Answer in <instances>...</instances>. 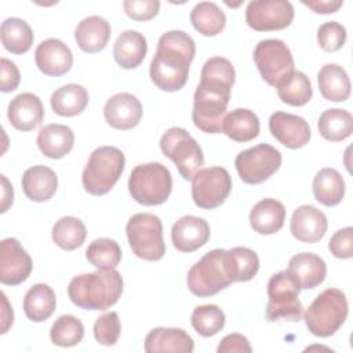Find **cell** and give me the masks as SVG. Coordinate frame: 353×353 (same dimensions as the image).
<instances>
[{
	"label": "cell",
	"instance_id": "cell-1",
	"mask_svg": "<svg viewBox=\"0 0 353 353\" xmlns=\"http://www.w3.org/2000/svg\"><path fill=\"white\" fill-rule=\"evenodd\" d=\"M234 79V68L223 57H212L203 65L192 110L193 123L203 132H222V121L226 114Z\"/></svg>",
	"mask_w": 353,
	"mask_h": 353
},
{
	"label": "cell",
	"instance_id": "cell-2",
	"mask_svg": "<svg viewBox=\"0 0 353 353\" xmlns=\"http://www.w3.org/2000/svg\"><path fill=\"white\" fill-rule=\"evenodd\" d=\"M194 54V40L183 30H170L161 34L149 69L153 84L168 92L183 88Z\"/></svg>",
	"mask_w": 353,
	"mask_h": 353
},
{
	"label": "cell",
	"instance_id": "cell-3",
	"mask_svg": "<svg viewBox=\"0 0 353 353\" xmlns=\"http://www.w3.org/2000/svg\"><path fill=\"white\" fill-rule=\"evenodd\" d=\"M121 292L123 279L114 269L74 276L68 285L69 299L85 310H106L119 301Z\"/></svg>",
	"mask_w": 353,
	"mask_h": 353
},
{
	"label": "cell",
	"instance_id": "cell-4",
	"mask_svg": "<svg viewBox=\"0 0 353 353\" xmlns=\"http://www.w3.org/2000/svg\"><path fill=\"white\" fill-rule=\"evenodd\" d=\"M125 157L119 148L99 146L91 154L84 167L81 182L85 192L92 196H103L116 185L123 174Z\"/></svg>",
	"mask_w": 353,
	"mask_h": 353
},
{
	"label": "cell",
	"instance_id": "cell-5",
	"mask_svg": "<svg viewBox=\"0 0 353 353\" xmlns=\"http://www.w3.org/2000/svg\"><path fill=\"white\" fill-rule=\"evenodd\" d=\"M347 309L346 295L338 288H327L306 309V327L314 336H331L345 323Z\"/></svg>",
	"mask_w": 353,
	"mask_h": 353
},
{
	"label": "cell",
	"instance_id": "cell-6",
	"mask_svg": "<svg viewBox=\"0 0 353 353\" xmlns=\"http://www.w3.org/2000/svg\"><path fill=\"white\" fill-rule=\"evenodd\" d=\"M128 190L132 199L142 205H160L171 194V172L161 163L138 164L130 174Z\"/></svg>",
	"mask_w": 353,
	"mask_h": 353
},
{
	"label": "cell",
	"instance_id": "cell-7",
	"mask_svg": "<svg viewBox=\"0 0 353 353\" xmlns=\"http://www.w3.org/2000/svg\"><path fill=\"white\" fill-rule=\"evenodd\" d=\"M299 284L288 270L273 274L268 281V321H299L303 316V306L298 298Z\"/></svg>",
	"mask_w": 353,
	"mask_h": 353
},
{
	"label": "cell",
	"instance_id": "cell-8",
	"mask_svg": "<svg viewBox=\"0 0 353 353\" xmlns=\"http://www.w3.org/2000/svg\"><path fill=\"white\" fill-rule=\"evenodd\" d=\"M132 252L145 261H160L165 254L163 223L159 216L148 212L132 215L125 226Z\"/></svg>",
	"mask_w": 353,
	"mask_h": 353
},
{
	"label": "cell",
	"instance_id": "cell-9",
	"mask_svg": "<svg viewBox=\"0 0 353 353\" xmlns=\"http://www.w3.org/2000/svg\"><path fill=\"white\" fill-rule=\"evenodd\" d=\"M160 149L178 168L181 176L190 181L204 165V154L196 139L181 127L168 128L160 139Z\"/></svg>",
	"mask_w": 353,
	"mask_h": 353
},
{
	"label": "cell",
	"instance_id": "cell-10",
	"mask_svg": "<svg viewBox=\"0 0 353 353\" xmlns=\"http://www.w3.org/2000/svg\"><path fill=\"white\" fill-rule=\"evenodd\" d=\"M225 251L221 248L208 251L189 269L186 281L193 295L211 296L232 284L225 269Z\"/></svg>",
	"mask_w": 353,
	"mask_h": 353
},
{
	"label": "cell",
	"instance_id": "cell-11",
	"mask_svg": "<svg viewBox=\"0 0 353 353\" xmlns=\"http://www.w3.org/2000/svg\"><path fill=\"white\" fill-rule=\"evenodd\" d=\"M234 165L243 182L258 185L280 168L281 153L269 143H259L241 150L234 159Z\"/></svg>",
	"mask_w": 353,
	"mask_h": 353
},
{
	"label": "cell",
	"instance_id": "cell-12",
	"mask_svg": "<svg viewBox=\"0 0 353 353\" xmlns=\"http://www.w3.org/2000/svg\"><path fill=\"white\" fill-rule=\"evenodd\" d=\"M192 181V199L199 208L212 210L223 204L232 190V178L223 167L199 170Z\"/></svg>",
	"mask_w": 353,
	"mask_h": 353
},
{
	"label": "cell",
	"instance_id": "cell-13",
	"mask_svg": "<svg viewBox=\"0 0 353 353\" xmlns=\"http://www.w3.org/2000/svg\"><path fill=\"white\" fill-rule=\"evenodd\" d=\"M254 61L262 79L273 87L294 70L291 51L279 39L261 40L254 50Z\"/></svg>",
	"mask_w": 353,
	"mask_h": 353
},
{
	"label": "cell",
	"instance_id": "cell-14",
	"mask_svg": "<svg viewBox=\"0 0 353 353\" xmlns=\"http://www.w3.org/2000/svg\"><path fill=\"white\" fill-rule=\"evenodd\" d=\"M292 19L294 7L287 0H254L245 8V21L256 32L281 30Z\"/></svg>",
	"mask_w": 353,
	"mask_h": 353
},
{
	"label": "cell",
	"instance_id": "cell-15",
	"mask_svg": "<svg viewBox=\"0 0 353 353\" xmlns=\"http://www.w3.org/2000/svg\"><path fill=\"white\" fill-rule=\"evenodd\" d=\"M32 258L14 237L0 243V281L6 285H18L32 273Z\"/></svg>",
	"mask_w": 353,
	"mask_h": 353
},
{
	"label": "cell",
	"instance_id": "cell-16",
	"mask_svg": "<svg viewBox=\"0 0 353 353\" xmlns=\"http://www.w3.org/2000/svg\"><path fill=\"white\" fill-rule=\"evenodd\" d=\"M269 131L288 149L303 148L312 135L310 127L303 117L285 112H274L269 117Z\"/></svg>",
	"mask_w": 353,
	"mask_h": 353
},
{
	"label": "cell",
	"instance_id": "cell-17",
	"mask_svg": "<svg viewBox=\"0 0 353 353\" xmlns=\"http://www.w3.org/2000/svg\"><path fill=\"white\" fill-rule=\"evenodd\" d=\"M34 61L41 73L59 77L70 70L73 54L59 39H46L36 47Z\"/></svg>",
	"mask_w": 353,
	"mask_h": 353
},
{
	"label": "cell",
	"instance_id": "cell-18",
	"mask_svg": "<svg viewBox=\"0 0 353 353\" xmlns=\"http://www.w3.org/2000/svg\"><path fill=\"white\" fill-rule=\"evenodd\" d=\"M103 116L110 127L116 130H130L141 121L142 105L135 95L119 92L106 101Z\"/></svg>",
	"mask_w": 353,
	"mask_h": 353
},
{
	"label": "cell",
	"instance_id": "cell-19",
	"mask_svg": "<svg viewBox=\"0 0 353 353\" xmlns=\"http://www.w3.org/2000/svg\"><path fill=\"white\" fill-rule=\"evenodd\" d=\"M210 225L203 218L185 215L171 229V241L181 252H193L210 240Z\"/></svg>",
	"mask_w": 353,
	"mask_h": 353
},
{
	"label": "cell",
	"instance_id": "cell-20",
	"mask_svg": "<svg viewBox=\"0 0 353 353\" xmlns=\"http://www.w3.org/2000/svg\"><path fill=\"white\" fill-rule=\"evenodd\" d=\"M327 228L328 221L324 212L309 204L298 207L291 216V233L302 243L310 244L320 241L324 237Z\"/></svg>",
	"mask_w": 353,
	"mask_h": 353
},
{
	"label": "cell",
	"instance_id": "cell-21",
	"mask_svg": "<svg viewBox=\"0 0 353 353\" xmlns=\"http://www.w3.org/2000/svg\"><path fill=\"white\" fill-rule=\"evenodd\" d=\"M7 117L11 125L19 131H30L36 128L44 119L41 99L32 92L18 94L8 103Z\"/></svg>",
	"mask_w": 353,
	"mask_h": 353
},
{
	"label": "cell",
	"instance_id": "cell-22",
	"mask_svg": "<svg viewBox=\"0 0 353 353\" xmlns=\"http://www.w3.org/2000/svg\"><path fill=\"white\" fill-rule=\"evenodd\" d=\"M143 349L148 353H190L194 349V342L182 328L157 327L146 335Z\"/></svg>",
	"mask_w": 353,
	"mask_h": 353
},
{
	"label": "cell",
	"instance_id": "cell-23",
	"mask_svg": "<svg viewBox=\"0 0 353 353\" xmlns=\"http://www.w3.org/2000/svg\"><path fill=\"white\" fill-rule=\"evenodd\" d=\"M110 34V23L99 15H91L81 19L74 29V39L79 48L88 54L102 51L106 47Z\"/></svg>",
	"mask_w": 353,
	"mask_h": 353
},
{
	"label": "cell",
	"instance_id": "cell-24",
	"mask_svg": "<svg viewBox=\"0 0 353 353\" xmlns=\"http://www.w3.org/2000/svg\"><path fill=\"white\" fill-rule=\"evenodd\" d=\"M287 270L294 276L299 287L305 290L320 285L327 274L325 262L312 252L295 254L290 259Z\"/></svg>",
	"mask_w": 353,
	"mask_h": 353
},
{
	"label": "cell",
	"instance_id": "cell-25",
	"mask_svg": "<svg viewBox=\"0 0 353 353\" xmlns=\"http://www.w3.org/2000/svg\"><path fill=\"white\" fill-rule=\"evenodd\" d=\"M36 142L46 157L62 159L73 149L74 134L70 127L52 123L40 128Z\"/></svg>",
	"mask_w": 353,
	"mask_h": 353
},
{
	"label": "cell",
	"instance_id": "cell-26",
	"mask_svg": "<svg viewBox=\"0 0 353 353\" xmlns=\"http://www.w3.org/2000/svg\"><path fill=\"white\" fill-rule=\"evenodd\" d=\"M22 189L25 196L36 203L50 200L58 188L57 174L46 165H33L22 175Z\"/></svg>",
	"mask_w": 353,
	"mask_h": 353
},
{
	"label": "cell",
	"instance_id": "cell-27",
	"mask_svg": "<svg viewBox=\"0 0 353 353\" xmlns=\"http://www.w3.org/2000/svg\"><path fill=\"white\" fill-rule=\"evenodd\" d=\"M148 44L142 33L137 30H124L120 33L113 46V57L123 69L138 68L146 55Z\"/></svg>",
	"mask_w": 353,
	"mask_h": 353
},
{
	"label": "cell",
	"instance_id": "cell-28",
	"mask_svg": "<svg viewBox=\"0 0 353 353\" xmlns=\"http://www.w3.org/2000/svg\"><path fill=\"white\" fill-rule=\"evenodd\" d=\"M285 219V207L276 199L258 201L250 212V225L259 234H273L279 232Z\"/></svg>",
	"mask_w": 353,
	"mask_h": 353
},
{
	"label": "cell",
	"instance_id": "cell-29",
	"mask_svg": "<svg viewBox=\"0 0 353 353\" xmlns=\"http://www.w3.org/2000/svg\"><path fill=\"white\" fill-rule=\"evenodd\" d=\"M323 98L332 102L346 101L350 95V80L346 70L336 63H325L317 73Z\"/></svg>",
	"mask_w": 353,
	"mask_h": 353
},
{
	"label": "cell",
	"instance_id": "cell-30",
	"mask_svg": "<svg viewBox=\"0 0 353 353\" xmlns=\"http://www.w3.org/2000/svg\"><path fill=\"white\" fill-rule=\"evenodd\" d=\"M222 132L236 142H248L259 134L258 116L244 108L234 109L225 114L222 121Z\"/></svg>",
	"mask_w": 353,
	"mask_h": 353
},
{
	"label": "cell",
	"instance_id": "cell-31",
	"mask_svg": "<svg viewBox=\"0 0 353 353\" xmlns=\"http://www.w3.org/2000/svg\"><path fill=\"white\" fill-rule=\"evenodd\" d=\"M50 102L54 113L63 117H72L83 113L87 108L88 92L83 85L69 83L55 90Z\"/></svg>",
	"mask_w": 353,
	"mask_h": 353
},
{
	"label": "cell",
	"instance_id": "cell-32",
	"mask_svg": "<svg viewBox=\"0 0 353 353\" xmlns=\"http://www.w3.org/2000/svg\"><path fill=\"white\" fill-rule=\"evenodd\" d=\"M23 312L34 323L46 321L55 310V292L44 283L32 285L23 298Z\"/></svg>",
	"mask_w": 353,
	"mask_h": 353
},
{
	"label": "cell",
	"instance_id": "cell-33",
	"mask_svg": "<svg viewBox=\"0 0 353 353\" xmlns=\"http://www.w3.org/2000/svg\"><path fill=\"white\" fill-rule=\"evenodd\" d=\"M314 199L327 207L338 205L345 196V181L335 168H321L313 178Z\"/></svg>",
	"mask_w": 353,
	"mask_h": 353
},
{
	"label": "cell",
	"instance_id": "cell-34",
	"mask_svg": "<svg viewBox=\"0 0 353 353\" xmlns=\"http://www.w3.org/2000/svg\"><path fill=\"white\" fill-rule=\"evenodd\" d=\"M225 269L232 283L250 281L258 273L259 258L247 247H234L225 251Z\"/></svg>",
	"mask_w": 353,
	"mask_h": 353
},
{
	"label": "cell",
	"instance_id": "cell-35",
	"mask_svg": "<svg viewBox=\"0 0 353 353\" xmlns=\"http://www.w3.org/2000/svg\"><path fill=\"white\" fill-rule=\"evenodd\" d=\"M0 37L3 47L11 54H25L33 44V30L29 23L21 18H7L1 22Z\"/></svg>",
	"mask_w": 353,
	"mask_h": 353
},
{
	"label": "cell",
	"instance_id": "cell-36",
	"mask_svg": "<svg viewBox=\"0 0 353 353\" xmlns=\"http://www.w3.org/2000/svg\"><path fill=\"white\" fill-rule=\"evenodd\" d=\"M320 135L331 142H341L353 132V116L345 109H327L317 121Z\"/></svg>",
	"mask_w": 353,
	"mask_h": 353
},
{
	"label": "cell",
	"instance_id": "cell-37",
	"mask_svg": "<svg viewBox=\"0 0 353 353\" xmlns=\"http://www.w3.org/2000/svg\"><path fill=\"white\" fill-rule=\"evenodd\" d=\"M190 22L203 36H216L225 28L226 15L216 3L201 1L190 11Z\"/></svg>",
	"mask_w": 353,
	"mask_h": 353
},
{
	"label": "cell",
	"instance_id": "cell-38",
	"mask_svg": "<svg viewBox=\"0 0 353 353\" xmlns=\"http://www.w3.org/2000/svg\"><path fill=\"white\" fill-rule=\"evenodd\" d=\"M276 88L279 98L291 106H303L313 95L309 77L303 72L295 69L287 77H284L276 85Z\"/></svg>",
	"mask_w": 353,
	"mask_h": 353
},
{
	"label": "cell",
	"instance_id": "cell-39",
	"mask_svg": "<svg viewBox=\"0 0 353 353\" xmlns=\"http://www.w3.org/2000/svg\"><path fill=\"white\" fill-rule=\"evenodd\" d=\"M54 243L66 251H73L83 245L87 237L85 225L76 216H62L55 222L51 232Z\"/></svg>",
	"mask_w": 353,
	"mask_h": 353
},
{
	"label": "cell",
	"instance_id": "cell-40",
	"mask_svg": "<svg viewBox=\"0 0 353 353\" xmlns=\"http://www.w3.org/2000/svg\"><path fill=\"white\" fill-rule=\"evenodd\" d=\"M85 258L97 269H114L121 261V248L112 239H97L87 247Z\"/></svg>",
	"mask_w": 353,
	"mask_h": 353
},
{
	"label": "cell",
	"instance_id": "cell-41",
	"mask_svg": "<svg viewBox=\"0 0 353 353\" xmlns=\"http://www.w3.org/2000/svg\"><path fill=\"white\" fill-rule=\"evenodd\" d=\"M83 336H84V325L77 317L72 314L59 316L54 321L50 330L51 342L61 347L76 346L81 342Z\"/></svg>",
	"mask_w": 353,
	"mask_h": 353
},
{
	"label": "cell",
	"instance_id": "cell-42",
	"mask_svg": "<svg viewBox=\"0 0 353 353\" xmlns=\"http://www.w3.org/2000/svg\"><path fill=\"white\" fill-rule=\"evenodd\" d=\"M225 320L223 310L216 305H200L190 316L192 327L204 338L216 335L225 327Z\"/></svg>",
	"mask_w": 353,
	"mask_h": 353
},
{
	"label": "cell",
	"instance_id": "cell-43",
	"mask_svg": "<svg viewBox=\"0 0 353 353\" xmlns=\"http://www.w3.org/2000/svg\"><path fill=\"white\" fill-rule=\"evenodd\" d=\"M120 331L121 324L116 312L103 313L94 323V336L103 346H113L119 341Z\"/></svg>",
	"mask_w": 353,
	"mask_h": 353
},
{
	"label": "cell",
	"instance_id": "cell-44",
	"mask_svg": "<svg viewBox=\"0 0 353 353\" xmlns=\"http://www.w3.org/2000/svg\"><path fill=\"white\" fill-rule=\"evenodd\" d=\"M346 41V29L336 21H328L317 29V43L327 52H335L343 47Z\"/></svg>",
	"mask_w": 353,
	"mask_h": 353
},
{
	"label": "cell",
	"instance_id": "cell-45",
	"mask_svg": "<svg viewBox=\"0 0 353 353\" xmlns=\"http://www.w3.org/2000/svg\"><path fill=\"white\" fill-rule=\"evenodd\" d=\"M328 250L335 258L349 259L353 256V228L346 226L343 229L336 230L330 241Z\"/></svg>",
	"mask_w": 353,
	"mask_h": 353
},
{
	"label": "cell",
	"instance_id": "cell-46",
	"mask_svg": "<svg viewBox=\"0 0 353 353\" xmlns=\"http://www.w3.org/2000/svg\"><path fill=\"white\" fill-rule=\"evenodd\" d=\"M124 12L134 21H149L154 18L160 8L157 0H124Z\"/></svg>",
	"mask_w": 353,
	"mask_h": 353
},
{
	"label": "cell",
	"instance_id": "cell-47",
	"mask_svg": "<svg viewBox=\"0 0 353 353\" xmlns=\"http://www.w3.org/2000/svg\"><path fill=\"white\" fill-rule=\"evenodd\" d=\"M0 72H1L0 90L3 92L14 91L21 81V74H19V69L17 68V65L7 58H1L0 59Z\"/></svg>",
	"mask_w": 353,
	"mask_h": 353
},
{
	"label": "cell",
	"instance_id": "cell-48",
	"mask_svg": "<svg viewBox=\"0 0 353 353\" xmlns=\"http://www.w3.org/2000/svg\"><path fill=\"white\" fill-rule=\"evenodd\" d=\"M218 353H251L252 347L248 339L241 334H229L218 345Z\"/></svg>",
	"mask_w": 353,
	"mask_h": 353
},
{
	"label": "cell",
	"instance_id": "cell-49",
	"mask_svg": "<svg viewBox=\"0 0 353 353\" xmlns=\"http://www.w3.org/2000/svg\"><path fill=\"white\" fill-rule=\"evenodd\" d=\"M302 4H305L306 7H309L310 10H313L317 14H331V12H336L342 6L343 1L341 0H316V1H302Z\"/></svg>",
	"mask_w": 353,
	"mask_h": 353
},
{
	"label": "cell",
	"instance_id": "cell-50",
	"mask_svg": "<svg viewBox=\"0 0 353 353\" xmlns=\"http://www.w3.org/2000/svg\"><path fill=\"white\" fill-rule=\"evenodd\" d=\"M14 321V313L12 307L8 303V299L4 292H1V334H6L8 328L12 325Z\"/></svg>",
	"mask_w": 353,
	"mask_h": 353
},
{
	"label": "cell",
	"instance_id": "cell-51",
	"mask_svg": "<svg viewBox=\"0 0 353 353\" xmlns=\"http://www.w3.org/2000/svg\"><path fill=\"white\" fill-rule=\"evenodd\" d=\"M12 185L8 182L6 175H1V212H6L8 210V207L12 204Z\"/></svg>",
	"mask_w": 353,
	"mask_h": 353
}]
</instances>
